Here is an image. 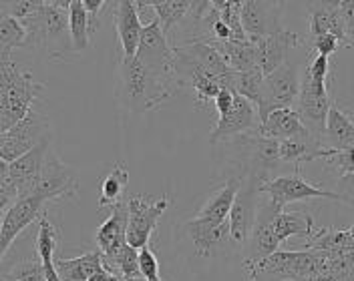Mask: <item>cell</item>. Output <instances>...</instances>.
Segmentation results:
<instances>
[{
	"label": "cell",
	"mask_w": 354,
	"mask_h": 281,
	"mask_svg": "<svg viewBox=\"0 0 354 281\" xmlns=\"http://www.w3.org/2000/svg\"><path fill=\"white\" fill-rule=\"evenodd\" d=\"M181 88L179 79H169L153 72L137 57L119 59L117 97L133 113H149L169 101Z\"/></svg>",
	"instance_id": "6da1fadb"
},
{
	"label": "cell",
	"mask_w": 354,
	"mask_h": 281,
	"mask_svg": "<svg viewBox=\"0 0 354 281\" xmlns=\"http://www.w3.org/2000/svg\"><path fill=\"white\" fill-rule=\"evenodd\" d=\"M43 83L12 59H0V135L19 125L43 95Z\"/></svg>",
	"instance_id": "7a4b0ae2"
},
{
	"label": "cell",
	"mask_w": 354,
	"mask_h": 281,
	"mask_svg": "<svg viewBox=\"0 0 354 281\" xmlns=\"http://www.w3.org/2000/svg\"><path fill=\"white\" fill-rule=\"evenodd\" d=\"M28 46L41 48L53 61L63 59L66 52H73L71 0H44L41 22L28 37Z\"/></svg>",
	"instance_id": "3957f363"
},
{
	"label": "cell",
	"mask_w": 354,
	"mask_h": 281,
	"mask_svg": "<svg viewBox=\"0 0 354 281\" xmlns=\"http://www.w3.org/2000/svg\"><path fill=\"white\" fill-rule=\"evenodd\" d=\"M37 103L19 125L0 135V161L12 163L53 139L50 119L43 108L37 107Z\"/></svg>",
	"instance_id": "277c9868"
},
{
	"label": "cell",
	"mask_w": 354,
	"mask_h": 281,
	"mask_svg": "<svg viewBox=\"0 0 354 281\" xmlns=\"http://www.w3.org/2000/svg\"><path fill=\"white\" fill-rule=\"evenodd\" d=\"M300 85H302L300 68L296 63H290V61L280 68H276L272 75L264 77L258 105H256L260 123L266 121V117L274 110L294 108L300 95Z\"/></svg>",
	"instance_id": "5b68a950"
},
{
	"label": "cell",
	"mask_w": 354,
	"mask_h": 281,
	"mask_svg": "<svg viewBox=\"0 0 354 281\" xmlns=\"http://www.w3.org/2000/svg\"><path fill=\"white\" fill-rule=\"evenodd\" d=\"M332 105H334V99L328 88V81H314L304 70L300 95L294 105V110L298 113L300 121L310 130V135L318 141H322V135L326 133V121H328Z\"/></svg>",
	"instance_id": "8992f818"
},
{
	"label": "cell",
	"mask_w": 354,
	"mask_h": 281,
	"mask_svg": "<svg viewBox=\"0 0 354 281\" xmlns=\"http://www.w3.org/2000/svg\"><path fill=\"white\" fill-rule=\"evenodd\" d=\"M169 207V197H147V195H129L127 209H129V223H127V243L135 249H143L149 245L151 233L155 231L161 215Z\"/></svg>",
	"instance_id": "52a82bcc"
},
{
	"label": "cell",
	"mask_w": 354,
	"mask_h": 281,
	"mask_svg": "<svg viewBox=\"0 0 354 281\" xmlns=\"http://www.w3.org/2000/svg\"><path fill=\"white\" fill-rule=\"evenodd\" d=\"M260 193L268 195L270 203L278 209L284 211V207L296 201H310V199H334L336 193L328 189H320L308 179H304L300 171H294L292 175H278L270 177L260 185Z\"/></svg>",
	"instance_id": "ba28073f"
},
{
	"label": "cell",
	"mask_w": 354,
	"mask_h": 281,
	"mask_svg": "<svg viewBox=\"0 0 354 281\" xmlns=\"http://www.w3.org/2000/svg\"><path fill=\"white\" fill-rule=\"evenodd\" d=\"M135 57L157 75L177 79L176 48L171 46L157 19L145 24L143 35H141V44Z\"/></svg>",
	"instance_id": "9c48e42d"
},
{
	"label": "cell",
	"mask_w": 354,
	"mask_h": 281,
	"mask_svg": "<svg viewBox=\"0 0 354 281\" xmlns=\"http://www.w3.org/2000/svg\"><path fill=\"white\" fill-rule=\"evenodd\" d=\"M28 195H41L44 199L53 201H63V199H77L79 195V177L73 167L65 165L59 155L50 151L46 155L44 169L37 187Z\"/></svg>",
	"instance_id": "30bf717a"
},
{
	"label": "cell",
	"mask_w": 354,
	"mask_h": 281,
	"mask_svg": "<svg viewBox=\"0 0 354 281\" xmlns=\"http://www.w3.org/2000/svg\"><path fill=\"white\" fill-rule=\"evenodd\" d=\"M50 201L41 195H26L19 199L6 213H2L0 225V258L4 260L10 245L17 241L22 231L37 219L44 215V209Z\"/></svg>",
	"instance_id": "8fae6325"
},
{
	"label": "cell",
	"mask_w": 354,
	"mask_h": 281,
	"mask_svg": "<svg viewBox=\"0 0 354 281\" xmlns=\"http://www.w3.org/2000/svg\"><path fill=\"white\" fill-rule=\"evenodd\" d=\"M256 193H260V183L254 179H242L240 193L236 197L230 213V233H232V243L236 245L248 243L254 231L258 207H260Z\"/></svg>",
	"instance_id": "7c38bea8"
},
{
	"label": "cell",
	"mask_w": 354,
	"mask_h": 281,
	"mask_svg": "<svg viewBox=\"0 0 354 281\" xmlns=\"http://www.w3.org/2000/svg\"><path fill=\"white\" fill-rule=\"evenodd\" d=\"M258 129H260V117H258L256 105L236 93L232 110L223 119H218L216 129L212 130V135H209V143L212 145L225 143L230 139H236L240 135L254 133Z\"/></svg>",
	"instance_id": "4fadbf2b"
},
{
	"label": "cell",
	"mask_w": 354,
	"mask_h": 281,
	"mask_svg": "<svg viewBox=\"0 0 354 281\" xmlns=\"http://www.w3.org/2000/svg\"><path fill=\"white\" fill-rule=\"evenodd\" d=\"M284 2H264V0H243L242 24L250 41L266 39L282 32L280 14Z\"/></svg>",
	"instance_id": "5bb4252c"
},
{
	"label": "cell",
	"mask_w": 354,
	"mask_h": 281,
	"mask_svg": "<svg viewBox=\"0 0 354 281\" xmlns=\"http://www.w3.org/2000/svg\"><path fill=\"white\" fill-rule=\"evenodd\" d=\"M115 32L119 39L123 59H133L139 50L141 35L145 24L139 17V6L135 0H121L115 2Z\"/></svg>",
	"instance_id": "9a60e30c"
},
{
	"label": "cell",
	"mask_w": 354,
	"mask_h": 281,
	"mask_svg": "<svg viewBox=\"0 0 354 281\" xmlns=\"http://www.w3.org/2000/svg\"><path fill=\"white\" fill-rule=\"evenodd\" d=\"M256 46V63L258 68L264 72V77L272 75L276 68L288 63V55L292 48H296L300 44V37L296 32H288L282 30L278 35L266 37V39H258L252 41Z\"/></svg>",
	"instance_id": "2e32d148"
},
{
	"label": "cell",
	"mask_w": 354,
	"mask_h": 281,
	"mask_svg": "<svg viewBox=\"0 0 354 281\" xmlns=\"http://www.w3.org/2000/svg\"><path fill=\"white\" fill-rule=\"evenodd\" d=\"M185 231L194 241L196 253L199 258H209L216 251L223 249L230 241H232V233H230V221L225 223H209L203 219H189L185 223Z\"/></svg>",
	"instance_id": "e0dca14e"
},
{
	"label": "cell",
	"mask_w": 354,
	"mask_h": 281,
	"mask_svg": "<svg viewBox=\"0 0 354 281\" xmlns=\"http://www.w3.org/2000/svg\"><path fill=\"white\" fill-rule=\"evenodd\" d=\"M306 12H308L310 43L324 35H334L342 46H346L344 24L340 17V2H308Z\"/></svg>",
	"instance_id": "ac0fdd59"
},
{
	"label": "cell",
	"mask_w": 354,
	"mask_h": 281,
	"mask_svg": "<svg viewBox=\"0 0 354 281\" xmlns=\"http://www.w3.org/2000/svg\"><path fill=\"white\" fill-rule=\"evenodd\" d=\"M127 223H129V209L127 199L111 209V215L101 223L97 229V247L103 255H117L123 247H127Z\"/></svg>",
	"instance_id": "d6986e66"
},
{
	"label": "cell",
	"mask_w": 354,
	"mask_h": 281,
	"mask_svg": "<svg viewBox=\"0 0 354 281\" xmlns=\"http://www.w3.org/2000/svg\"><path fill=\"white\" fill-rule=\"evenodd\" d=\"M260 135L276 141H286V139H314L310 130L300 121L298 113L294 108H282L274 110L266 117V121L260 123Z\"/></svg>",
	"instance_id": "ffe728a7"
},
{
	"label": "cell",
	"mask_w": 354,
	"mask_h": 281,
	"mask_svg": "<svg viewBox=\"0 0 354 281\" xmlns=\"http://www.w3.org/2000/svg\"><path fill=\"white\" fill-rule=\"evenodd\" d=\"M240 187H242V179L230 177L216 193L209 195V199L203 203V207L196 213V217L203 219V221H209V223L230 221V213H232L236 197L240 193Z\"/></svg>",
	"instance_id": "44dd1931"
},
{
	"label": "cell",
	"mask_w": 354,
	"mask_h": 281,
	"mask_svg": "<svg viewBox=\"0 0 354 281\" xmlns=\"http://www.w3.org/2000/svg\"><path fill=\"white\" fill-rule=\"evenodd\" d=\"M324 135H326L328 149H334V151L354 149V121L336 103L332 105L328 113Z\"/></svg>",
	"instance_id": "7402d4cb"
},
{
	"label": "cell",
	"mask_w": 354,
	"mask_h": 281,
	"mask_svg": "<svg viewBox=\"0 0 354 281\" xmlns=\"http://www.w3.org/2000/svg\"><path fill=\"white\" fill-rule=\"evenodd\" d=\"M57 271L63 281H88L95 273L103 271V255L101 251H88L73 260H57Z\"/></svg>",
	"instance_id": "603a6c76"
},
{
	"label": "cell",
	"mask_w": 354,
	"mask_h": 281,
	"mask_svg": "<svg viewBox=\"0 0 354 281\" xmlns=\"http://www.w3.org/2000/svg\"><path fill=\"white\" fill-rule=\"evenodd\" d=\"M59 233L48 221V215L44 213L39 219V235H37V255L43 263L46 281H63L57 271V260H55V247H57Z\"/></svg>",
	"instance_id": "cb8c5ba5"
},
{
	"label": "cell",
	"mask_w": 354,
	"mask_h": 281,
	"mask_svg": "<svg viewBox=\"0 0 354 281\" xmlns=\"http://www.w3.org/2000/svg\"><path fill=\"white\" fill-rule=\"evenodd\" d=\"M272 227H274V233H276L280 243H284L290 238L308 239L316 231L312 215L302 213V211H294V213L280 211V213H276L272 217Z\"/></svg>",
	"instance_id": "d4e9b609"
},
{
	"label": "cell",
	"mask_w": 354,
	"mask_h": 281,
	"mask_svg": "<svg viewBox=\"0 0 354 281\" xmlns=\"http://www.w3.org/2000/svg\"><path fill=\"white\" fill-rule=\"evenodd\" d=\"M103 269L121 281H145L139 267V249L131 245L123 247L117 255H103Z\"/></svg>",
	"instance_id": "484cf974"
},
{
	"label": "cell",
	"mask_w": 354,
	"mask_h": 281,
	"mask_svg": "<svg viewBox=\"0 0 354 281\" xmlns=\"http://www.w3.org/2000/svg\"><path fill=\"white\" fill-rule=\"evenodd\" d=\"M149 6H151L155 19L161 24L163 32L169 37L183 22V19L189 14L194 2L192 0H151Z\"/></svg>",
	"instance_id": "4316f807"
},
{
	"label": "cell",
	"mask_w": 354,
	"mask_h": 281,
	"mask_svg": "<svg viewBox=\"0 0 354 281\" xmlns=\"http://www.w3.org/2000/svg\"><path fill=\"white\" fill-rule=\"evenodd\" d=\"M127 183H129V173H127L125 165L117 163L109 171V175L103 179V183H101V197H99L97 209H105V207L113 209L115 205L123 203L127 199L125 197Z\"/></svg>",
	"instance_id": "83f0119b"
},
{
	"label": "cell",
	"mask_w": 354,
	"mask_h": 281,
	"mask_svg": "<svg viewBox=\"0 0 354 281\" xmlns=\"http://www.w3.org/2000/svg\"><path fill=\"white\" fill-rule=\"evenodd\" d=\"M223 55L225 63L230 65L232 70L236 72H245V70H254L258 68L256 63V46L248 39V41H230V43H216Z\"/></svg>",
	"instance_id": "f1b7e54d"
},
{
	"label": "cell",
	"mask_w": 354,
	"mask_h": 281,
	"mask_svg": "<svg viewBox=\"0 0 354 281\" xmlns=\"http://www.w3.org/2000/svg\"><path fill=\"white\" fill-rule=\"evenodd\" d=\"M28 46V32L15 17L0 10V59H10L15 48Z\"/></svg>",
	"instance_id": "f546056e"
},
{
	"label": "cell",
	"mask_w": 354,
	"mask_h": 281,
	"mask_svg": "<svg viewBox=\"0 0 354 281\" xmlns=\"http://www.w3.org/2000/svg\"><path fill=\"white\" fill-rule=\"evenodd\" d=\"M71 39H73V52L87 50L91 43L87 10L83 6V0H71Z\"/></svg>",
	"instance_id": "4dcf8cb0"
},
{
	"label": "cell",
	"mask_w": 354,
	"mask_h": 281,
	"mask_svg": "<svg viewBox=\"0 0 354 281\" xmlns=\"http://www.w3.org/2000/svg\"><path fill=\"white\" fill-rule=\"evenodd\" d=\"M262 83H264V72L260 68L245 70V72H234L232 90H236L238 95H242L248 101H252L254 105H258Z\"/></svg>",
	"instance_id": "1f68e13d"
},
{
	"label": "cell",
	"mask_w": 354,
	"mask_h": 281,
	"mask_svg": "<svg viewBox=\"0 0 354 281\" xmlns=\"http://www.w3.org/2000/svg\"><path fill=\"white\" fill-rule=\"evenodd\" d=\"M2 281H46L41 260H22L2 273Z\"/></svg>",
	"instance_id": "d6a6232c"
},
{
	"label": "cell",
	"mask_w": 354,
	"mask_h": 281,
	"mask_svg": "<svg viewBox=\"0 0 354 281\" xmlns=\"http://www.w3.org/2000/svg\"><path fill=\"white\" fill-rule=\"evenodd\" d=\"M326 167L328 169H334L338 171V175H346V173H354V149L351 151H334L324 159Z\"/></svg>",
	"instance_id": "836d02e7"
},
{
	"label": "cell",
	"mask_w": 354,
	"mask_h": 281,
	"mask_svg": "<svg viewBox=\"0 0 354 281\" xmlns=\"http://www.w3.org/2000/svg\"><path fill=\"white\" fill-rule=\"evenodd\" d=\"M139 267H141V273H143L145 281L161 280V275H159V261H157V255H155L153 249L149 245L139 249Z\"/></svg>",
	"instance_id": "e575fe53"
},
{
	"label": "cell",
	"mask_w": 354,
	"mask_h": 281,
	"mask_svg": "<svg viewBox=\"0 0 354 281\" xmlns=\"http://www.w3.org/2000/svg\"><path fill=\"white\" fill-rule=\"evenodd\" d=\"M334 193H336V201L348 205L351 209H354V173L340 175L338 181L334 183Z\"/></svg>",
	"instance_id": "d590c367"
},
{
	"label": "cell",
	"mask_w": 354,
	"mask_h": 281,
	"mask_svg": "<svg viewBox=\"0 0 354 281\" xmlns=\"http://www.w3.org/2000/svg\"><path fill=\"white\" fill-rule=\"evenodd\" d=\"M83 6L87 10V19H88V32L91 37L99 30V24H101V14L103 10L109 6V2L105 0H83Z\"/></svg>",
	"instance_id": "8d00e7d4"
},
{
	"label": "cell",
	"mask_w": 354,
	"mask_h": 281,
	"mask_svg": "<svg viewBox=\"0 0 354 281\" xmlns=\"http://www.w3.org/2000/svg\"><path fill=\"white\" fill-rule=\"evenodd\" d=\"M340 17L344 24L346 46H354V0H340Z\"/></svg>",
	"instance_id": "74e56055"
},
{
	"label": "cell",
	"mask_w": 354,
	"mask_h": 281,
	"mask_svg": "<svg viewBox=\"0 0 354 281\" xmlns=\"http://www.w3.org/2000/svg\"><path fill=\"white\" fill-rule=\"evenodd\" d=\"M338 46H342V44H340V41L334 35H324V37H320V39L310 43V48L316 55H322V57H328V59H330V55H334L338 50Z\"/></svg>",
	"instance_id": "f35d334b"
},
{
	"label": "cell",
	"mask_w": 354,
	"mask_h": 281,
	"mask_svg": "<svg viewBox=\"0 0 354 281\" xmlns=\"http://www.w3.org/2000/svg\"><path fill=\"white\" fill-rule=\"evenodd\" d=\"M234 97H236V90H232V88H221L220 95H218L216 101H214V107L218 110V119H223V117L232 110Z\"/></svg>",
	"instance_id": "ab89813d"
},
{
	"label": "cell",
	"mask_w": 354,
	"mask_h": 281,
	"mask_svg": "<svg viewBox=\"0 0 354 281\" xmlns=\"http://www.w3.org/2000/svg\"><path fill=\"white\" fill-rule=\"evenodd\" d=\"M88 281H121V280H119V278H115V275H111L109 271H105V269H103V271L95 273V275H93Z\"/></svg>",
	"instance_id": "60d3db41"
},
{
	"label": "cell",
	"mask_w": 354,
	"mask_h": 281,
	"mask_svg": "<svg viewBox=\"0 0 354 281\" xmlns=\"http://www.w3.org/2000/svg\"><path fill=\"white\" fill-rule=\"evenodd\" d=\"M348 233H351V235H353V239H354V225L351 227V229H348Z\"/></svg>",
	"instance_id": "b9f144b4"
},
{
	"label": "cell",
	"mask_w": 354,
	"mask_h": 281,
	"mask_svg": "<svg viewBox=\"0 0 354 281\" xmlns=\"http://www.w3.org/2000/svg\"><path fill=\"white\" fill-rule=\"evenodd\" d=\"M157 281H165V280H157Z\"/></svg>",
	"instance_id": "7bdbcfd3"
}]
</instances>
